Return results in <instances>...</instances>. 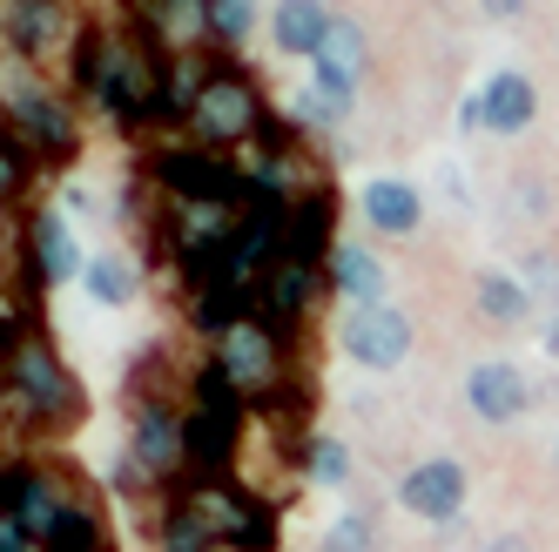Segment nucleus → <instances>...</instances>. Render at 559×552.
I'll use <instances>...</instances> for the list:
<instances>
[{"label":"nucleus","instance_id":"obj_26","mask_svg":"<svg viewBox=\"0 0 559 552\" xmlns=\"http://www.w3.org/2000/svg\"><path fill=\"white\" fill-rule=\"evenodd\" d=\"M350 108L357 101H344V95H324L317 82H304V88H290V101H284V115L304 129V135H337L344 122H350Z\"/></svg>","mask_w":559,"mask_h":552},{"label":"nucleus","instance_id":"obj_21","mask_svg":"<svg viewBox=\"0 0 559 552\" xmlns=\"http://www.w3.org/2000/svg\"><path fill=\"white\" fill-rule=\"evenodd\" d=\"M324 290H331L337 303H371V297H391L384 256L365 243V236H337V250L324 256Z\"/></svg>","mask_w":559,"mask_h":552},{"label":"nucleus","instance_id":"obj_37","mask_svg":"<svg viewBox=\"0 0 559 552\" xmlns=\"http://www.w3.org/2000/svg\"><path fill=\"white\" fill-rule=\"evenodd\" d=\"M216 552H236V545H216Z\"/></svg>","mask_w":559,"mask_h":552},{"label":"nucleus","instance_id":"obj_5","mask_svg":"<svg viewBox=\"0 0 559 552\" xmlns=\"http://www.w3.org/2000/svg\"><path fill=\"white\" fill-rule=\"evenodd\" d=\"M276 115L270 88L257 82V68L243 55H216L210 74H203V95H195V115H189V135L195 142H210V148H229V155H243L263 122Z\"/></svg>","mask_w":559,"mask_h":552},{"label":"nucleus","instance_id":"obj_7","mask_svg":"<svg viewBox=\"0 0 559 552\" xmlns=\"http://www.w3.org/2000/svg\"><path fill=\"white\" fill-rule=\"evenodd\" d=\"M82 27H88L82 0H0V55L34 74L68 68V48Z\"/></svg>","mask_w":559,"mask_h":552},{"label":"nucleus","instance_id":"obj_24","mask_svg":"<svg viewBox=\"0 0 559 552\" xmlns=\"http://www.w3.org/2000/svg\"><path fill=\"white\" fill-rule=\"evenodd\" d=\"M48 182V169L34 163V148L14 135V122L0 115V216H21L27 209V195Z\"/></svg>","mask_w":559,"mask_h":552},{"label":"nucleus","instance_id":"obj_9","mask_svg":"<svg viewBox=\"0 0 559 552\" xmlns=\"http://www.w3.org/2000/svg\"><path fill=\"white\" fill-rule=\"evenodd\" d=\"M465 499H472V471L452 452L418 458V465L397 471V512H412V519H425V526H459Z\"/></svg>","mask_w":559,"mask_h":552},{"label":"nucleus","instance_id":"obj_14","mask_svg":"<svg viewBox=\"0 0 559 552\" xmlns=\"http://www.w3.org/2000/svg\"><path fill=\"white\" fill-rule=\"evenodd\" d=\"M533 377H526V364H512V358H478L472 371H465V411L478 418V424H492V431H506V424H519L533 411Z\"/></svg>","mask_w":559,"mask_h":552},{"label":"nucleus","instance_id":"obj_29","mask_svg":"<svg viewBox=\"0 0 559 552\" xmlns=\"http://www.w3.org/2000/svg\"><path fill=\"white\" fill-rule=\"evenodd\" d=\"M371 545H378L371 512H344V519H331L324 539H317V552H371Z\"/></svg>","mask_w":559,"mask_h":552},{"label":"nucleus","instance_id":"obj_38","mask_svg":"<svg viewBox=\"0 0 559 552\" xmlns=\"http://www.w3.org/2000/svg\"><path fill=\"white\" fill-rule=\"evenodd\" d=\"M552 317H559V310H552Z\"/></svg>","mask_w":559,"mask_h":552},{"label":"nucleus","instance_id":"obj_31","mask_svg":"<svg viewBox=\"0 0 559 552\" xmlns=\"http://www.w3.org/2000/svg\"><path fill=\"white\" fill-rule=\"evenodd\" d=\"M0 552H41V539H34L21 519H8V512H0Z\"/></svg>","mask_w":559,"mask_h":552},{"label":"nucleus","instance_id":"obj_11","mask_svg":"<svg viewBox=\"0 0 559 552\" xmlns=\"http://www.w3.org/2000/svg\"><path fill=\"white\" fill-rule=\"evenodd\" d=\"M337 182H310L297 189L290 203H284V250H276V263H317L324 269V256L337 250Z\"/></svg>","mask_w":559,"mask_h":552},{"label":"nucleus","instance_id":"obj_22","mask_svg":"<svg viewBox=\"0 0 559 552\" xmlns=\"http://www.w3.org/2000/svg\"><path fill=\"white\" fill-rule=\"evenodd\" d=\"M365 68H371V34L357 27L350 14H337V27H331L324 55L310 61V82L324 88V95H344V101H357V82H365Z\"/></svg>","mask_w":559,"mask_h":552},{"label":"nucleus","instance_id":"obj_2","mask_svg":"<svg viewBox=\"0 0 559 552\" xmlns=\"http://www.w3.org/2000/svg\"><path fill=\"white\" fill-rule=\"evenodd\" d=\"M182 445H189V479L210 485V479H236V458H243V439L257 424V405L243 398V384H236L216 350H195L189 371H182Z\"/></svg>","mask_w":559,"mask_h":552},{"label":"nucleus","instance_id":"obj_8","mask_svg":"<svg viewBox=\"0 0 559 552\" xmlns=\"http://www.w3.org/2000/svg\"><path fill=\"white\" fill-rule=\"evenodd\" d=\"M337 350L357 364V371H397L412 358V310L405 303H391V297H371V303H344V317H337Z\"/></svg>","mask_w":559,"mask_h":552},{"label":"nucleus","instance_id":"obj_15","mask_svg":"<svg viewBox=\"0 0 559 552\" xmlns=\"http://www.w3.org/2000/svg\"><path fill=\"white\" fill-rule=\"evenodd\" d=\"M210 61H216V48H203V55H155L148 135H189V115H195V95H203Z\"/></svg>","mask_w":559,"mask_h":552},{"label":"nucleus","instance_id":"obj_25","mask_svg":"<svg viewBox=\"0 0 559 552\" xmlns=\"http://www.w3.org/2000/svg\"><path fill=\"white\" fill-rule=\"evenodd\" d=\"M88 297L102 310H122L135 290H142V256H122V250H108V256H88Z\"/></svg>","mask_w":559,"mask_h":552},{"label":"nucleus","instance_id":"obj_19","mask_svg":"<svg viewBox=\"0 0 559 552\" xmlns=\"http://www.w3.org/2000/svg\"><path fill=\"white\" fill-rule=\"evenodd\" d=\"M357 216H365V229L384 236V243H405V236L425 229V195L405 176H371L365 195H357Z\"/></svg>","mask_w":559,"mask_h":552},{"label":"nucleus","instance_id":"obj_30","mask_svg":"<svg viewBox=\"0 0 559 552\" xmlns=\"http://www.w3.org/2000/svg\"><path fill=\"white\" fill-rule=\"evenodd\" d=\"M478 552H539V532H533V526H499Z\"/></svg>","mask_w":559,"mask_h":552},{"label":"nucleus","instance_id":"obj_17","mask_svg":"<svg viewBox=\"0 0 559 552\" xmlns=\"http://www.w3.org/2000/svg\"><path fill=\"white\" fill-rule=\"evenodd\" d=\"M129 21L155 41V55H203L210 41V0H135Z\"/></svg>","mask_w":559,"mask_h":552},{"label":"nucleus","instance_id":"obj_28","mask_svg":"<svg viewBox=\"0 0 559 552\" xmlns=\"http://www.w3.org/2000/svg\"><path fill=\"white\" fill-rule=\"evenodd\" d=\"M304 479H310V485H324V492L350 485V479H357L350 445H344V439H331V431H317V439L304 445Z\"/></svg>","mask_w":559,"mask_h":552},{"label":"nucleus","instance_id":"obj_32","mask_svg":"<svg viewBox=\"0 0 559 552\" xmlns=\"http://www.w3.org/2000/svg\"><path fill=\"white\" fill-rule=\"evenodd\" d=\"M0 439H14V398H8V350H0Z\"/></svg>","mask_w":559,"mask_h":552},{"label":"nucleus","instance_id":"obj_1","mask_svg":"<svg viewBox=\"0 0 559 552\" xmlns=\"http://www.w3.org/2000/svg\"><path fill=\"white\" fill-rule=\"evenodd\" d=\"M8 350V398H14V439L21 445H61L88 424V384L68 364V350L55 344L48 324L0 331Z\"/></svg>","mask_w":559,"mask_h":552},{"label":"nucleus","instance_id":"obj_27","mask_svg":"<svg viewBox=\"0 0 559 552\" xmlns=\"http://www.w3.org/2000/svg\"><path fill=\"white\" fill-rule=\"evenodd\" d=\"M257 27H263L257 0H210V41H216V55H243L257 41Z\"/></svg>","mask_w":559,"mask_h":552},{"label":"nucleus","instance_id":"obj_4","mask_svg":"<svg viewBox=\"0 0 559 552\" xmlns=\"http://www.w3.org/2000/svg\"><path fill=\"white\" fill-rule=\"evenodd\" d=\"M142 189L163 203H243V155L210 148L195 135H155L142 155Z\"/></svg>","mask_w":559,"mask_h":552},{"label":"nucleus","instance_id":"obj_35","mask_svg":"<svg viewBox=\"0 0 559 552\" xmlns=\"http://www.w3.org/2000/svg\"><path fill=\"white\" fill-rule=\"evenodd\" d=\"M0 317H8V276H0Z\"/></svg>","mask_w":559,"mask_h":552},{"label":"nucleus","instance_id":"obj_6","mask_svg":"<svg viewBox=\"0 0 559 552\" xmlns=\"http://www.w3.org/2000/svg\"><path fill=\"white\" fill-rule=\"evenodd\" d=\"M148 101H155V41L122 21H108V41H102V68H95V88H88V108L115 135H148Z\"/></svg>","mask_w":559,"mask_h":552},{"label":"nucleus","instance_id":"obj_3","mask_svg":"<svg viewBox=\"0 0 559 552\" xmlns=\"http://www.w3.org/2000/svg\"><path fill=\"white\" fill-rule=\"evenodd\" d=\"M0 115L14 122V135L34 148V163L48 176L82 163L88 135H82V101L68 95V82H48V74H34V68L0 55Z\"/></svg>","mask_w":559,"mask_h":552},{"label":"nucleus","instance_id":"obj_10","mask_svg":"<svg viewBox=\"0 0 559 552\" xmlns=\"http://www.w3.org/2000/svg\"><path fill=\"white\" fill-rule=\"evenodd\" d=\"M324 297H331V290H324V269H317V263H270L263 284H257V317H263L270 331H284L290 344H304Z\"/></svg>","mask_w":559,"mask_h":552},{"label":"nucleus","instance_id":"obj_12","mask_svg":"<svg viewBox=\"0 0 559 552\" xmlns=\"http://www.w3.org/2000/svg\"><path fill=\"white\" fill-rule=\"evenodd\" d=\"M21 256H27V269L41 276L48 290L74 284V276L88 269L82 243H74V223H68V209H55V203H41V209H21Z\"/></svg>","mask_w":559,"mask_h":552},{"label":"nucleus","instance_id":"obj_34","mask_svg":"<svg viewBox=\"0 0 559 552\" xmlns=\"http://www.w3.org/2000/svg\"><path fill=\"white\" fill-rule=\"evenodd\" d=\"M546 458H552V479H559V431H552V452Z\"/></svg>","mask_w":559,"mask_h":552},{"label":"nucleus","instance_id":"obj_16","mask_svg":"<svg viewBox=\"0 0 559 552\" xmlns=\"http://www.w3.org/2000/svg\"><path fill=\"white\" fill-rule=\"evenodd\" d=\"M148 539H155V552H216L223 526L210 519V505L195 499L189 485H169L163 499L148 505Z\"/></svg>","mask_w":559,"mask_h":552},{"label":"nucleus","instance_id":"obj_33","mask_svg":"<svg viewBox=\"0 0 559 552\" xmlns=\"http://www.w3.org/2000/svg\"><path fill=\"white\" fill-rule=\"evenodd\" d=\"M478 8H486L492 21H519V14H526V0H478Z\"/></svg>","mask_w":559,"mask_h":552},{"label":"nucleus","instance_id":"obj_23","mask_svg":"<svg viewBox=\"0 0 559 552\" xmlns=\"http://www.w3.org/2000/svg\"><path fill=\"white\" fill-rule=\"evenodd\" d=\"M472 310H478V324H492V331H526L539 303H533V290L519 284V276L478 269V276H472Z\"/></svg>","mask_w":559,"mask_h":552},{"label":"nucleus","instance_id":"obj_36","mask_svg":"<svg viewBox=\"0 0 559 552\" xmlns=\"http://www.w3.org/2000/svg\"><path fill=\"white\" fill-rule=\"evenodd\" d=\"M0 458H8V439H0Z\"/></svg>","mask_w":559,"mask_h":552},{"label":"nucleus","instance_id":"obj_20","mask_svg":"<svg viewBox=\"0 0 559 552\" xmlns=\"http://www.w3.org/2000/svg\"><path fill=\"white\" fill-rule=\"evenodd\" d=\"M337 27V8L331 0H276L270 8V48L284 61H317Z\"/></svg>","mask_w":559,"mask_h":552},{"label":"nucleus","instance_id":"obj_18","mask_svg":"<svg viewBox=\"0 0 559 552\" xmlns=\"http://www.w3.org/2000/svg\"><path fill=\"white\" fill-rule=\"evenodd\" d=\"M478 122H486V135H499V142L526 135L539 122V82L519 74V68L486 74V88H478Z\"/></svg>","mask_w":559,"mask_h":552},{"label":"nucleus","instance_id":"obj_13","mask_svg":"<svg viewBox=\"0 0 559 552\" xmlns=\"http://www.w3.org/2000/svg\"><path fill=\"white\" fill-rule=\"evenodd\" d=\"M41 552H115V526H108V492L95 479L74 471L68 499L55 505V519L41 526Z\"/></svg>","mask_w":559,"mask_h":552}]
</instances>
